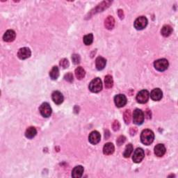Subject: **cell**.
I'll use <instances>...</instances> for the list:
<instances>
[{"mask_svg": "<svg viewBox=\"0 0 178 178\" xmlns=\"http://www.w3.org/2000/svg\"><path fill=\"white\" fill-rule=\"evenodd\" d=\"M155 138V134L152 130L145 129L141 133V142L146 146L151 144Z\"/></svg>", "mask_w": 178, "mask_h": 178, "instance_id": "obj_1", "label": "cell"}, {"mask_svg": "<svg viewBox=\"0 0 178 178\" xmlns=\"http://www.w3.org/2000/svg\"><path fill=\"white\" fill-rule=\"evenodd\" d=\"M89 90L93 93H99L102 89V82L100 78H95L89 83Z\"/></svg>", "mask_w": 178, "mask_h": 178, "instance_id": "obj_2", "label": "cell"}, {"mask_svg": "<svg viewBox=\"0 0 178 178\" xmlns=\"http://www.w3.org/2000/svg\"><path fill=\"white\" fill-rule=\"evenodd\" d=\"M169 66L168 60L165 59V58H161V59H158L155 61L154 66L155 68L159 72L165 71L166 70L168 69Z\"/></svg>", "mask_w": 178, "mask_h": 178, "instance_id": "obj_3", "label": "cell"}, {"mask_svg": "<svg viewBox=\"0 0 178 178\" xmlns=\"http://www.w3.org/2000/svg\"><path fill=\"white\" fill-rule=\"evenodd\" d=\"M144 121V113L138 108H136L133 113V122L136 125H141Z\"/></svg>", "mask_w": 178, "mask_h": 178, "instance_id": "obj_4", "label": "cell"}, {"mask_svg": "<svg viewBox=\"0 0 178 178\" xmlns=\"http://www.w3.org/2000/svg\"><path fill=\"white\" fill-rule=\"evenodd\" d=\"M39 111L42 116L44 118H48L52 114V108L50 105L47 102H44L40 105V108H39Z\"/></svg>", "mask_w": 178, "mask_h": 178, "instance_id": "obj_5", "label": "cell"}, {"mask_svg": "<svg viewBox=\"0 0 178 178\" xmlns=\"http://www.w3.org/2000/svg\"><path fill=\"white\" fill-rule=\"evenodd\" d=\"M150 97V93L147 90H142L138 92L136 95V100L140 104H145L148 101Z\"/></svg>", "mask_w": 178, "mask_h": 178, "instance_id": "obj_6", "label": "cell"}, {"mask_svg": "<svg viewBox=\"0 0 178 178\" xmlns=\"http://www.w3.org/2000/svg\"><path fill=\"white\" fill-rule=\"evenodd\" d=\"M147 19L144 16H141L136 19L134 22V27L137 30L145 29L147 25Z\"/></svg>", "mask_w": 178, "mask_h": 178, "instance_id": "obj_7", "label": "cell"}, {"mask_svg": "<svg viewBox=\"0 0 178 178\" xmlns=\"http://www.w3.org/2000/svg\"><path fill=\"white\" fill-rule=\"evenodd\" d=\"M144 157H145V153L143 150L139 147V148L136 149L134 152L132 159L134 162L138 163L141 162L142 160L143 159Z\"/></svg>", "mask_w": 178, "mask_h": 178, "instance_id": "obj_8", "label": "cell"}, {"mask_svg": "<svg viewBox=\"0 0 178 178\" xmlns=\"http://www.w3.org/2000/svg\"><path fill=\"white\" fill-rule=\"evenodd\" d=\"M127 97H125V95L118 94L114 97V102H115V104L117 107L121 108L124 107L127 104Z\"/></svg>", "mask_w": 178, "mask_h": 178, "instance_id": "obj_9", "label": "cell"}, {"mask_svg": "<svg viewBox=\"0 0 178 178\" xmlns=\"http://www.w3.org/2000/svg\"><path fill=\"white\" fill-rule=\"evenodd\" d=\"M101 140V135L97 131L92 132L88 136V141L91 144L96 145Z\"/></svg>", "mask_w": 178, "mask_h": 178, "instance_id": "obj_10", "label": "cell"}, {"mask_svg": "<svg viewBox=\"0 0 178 178\" xmlns=\"http://www.w3.org/2000/svg\"><path fill=\"white\" fill-rule=\"evenodd\" d=\"M31 54H32V52H31L30 49L28 48V47H22V48L19 49L18 52V57L22 60L29 58L31 57Z\"/></svg>", "mask_w": 178, "mask_h": 178, "instance_id": "obj_11", "label": "cell"}, {"mask_svg": "<svg viewBox=\"0 0 178 178\" xmlns=\"http://www.w3.org/2000/svg\"><path fill=\"white\" fill-rule=\"evenodd\" d=\"M52 98L55 104L58 105L62 104L64 100V97L62 93L58 91L53 92V93L52 95Z\"/></svg>", "mask_w": 178, "mask_h": 178, "instance_id": "obj_12", "label": "cell"}, {"mask_svg": "<svg viewBox=\"0 0 178 178\" xmlns=\"http://www.w3.org/2000/svg\"><path fill=\"white\" fill-rule=\"evenodd\" d=\"M163 97V93L159 88H155L152 91L151 93H150V97L154 101H159V100L162 98Z\"/></svg>", "mask_w": 178, "mask_h": 178, "instance_id": "obj_13", "label": "cell"}, {"mask_svg": "<svg viewBox=\"0 0 178 178\" xmlns=\"http://www.w3.org/2000/svg\"><path fill=\"white\" fill-rule=\"evenodd\" d=\"M15 32H14L13 30H8L7 32H6V33L4 34L3 36V39L5 42H8V43H11V42H13L15 38Z\"/></svg>", "mask_w": 178, "mask_h": 178, "instance_id": "obj_14", "label": "cell"}, {"mask_svg": "<svg viewBox=\"0 0 178 178\" xmlns=\"http://www.w3.org/2000/svg\"><path fill=\"white\" fill-rule=\"evenodd\" d=\"M83 167L82 166H77L74 167L72 171V176L74 178H80L83 173Z\"/></svg>", "mask_w": 178, "mask_h": 178, "instance_id": "obj_15", "label": "cell"}, {"mask_svg": "<svg viewBox=\"0 0 178 178\" xmlns=\"http://www.w3.org/2000/svg\"><path fill=\"white\" fill-rule=\"evenodd\" d=\"M166 153V147L163 144H158L155 147V154L159 157H162Z\"/></svg>", "mask_w": 178, "mask_h": 178, "instance_id": "obj_16", "label": "cell"}, {"mask_svg": "<svg viewBox=\"0 0 178 178\" xmlns=\"http://www.w3.org/2000/svg\"><path fill=\"white\" fill-rule=\"evenodd\" d=\"M106 64H107V61L104 58H103L102 57H98L96 58L95 61V66L96 68L98 70H102L104 68V67L106 66Z\"/></svg>", "mask_w": 178, "mask_h": 178, "instance_id": "obj_17", "label": "cell"}, {"mask_svg": "<svg viewBox=\"0 0 178 178\" xmlns=\"http://www.w3.org/2000/svg\"><path fill=\"white\" fill-rule=\"evenodd\" d=\"M115 150V147H114L113 144L111 143H107L104 145V147H103V153L106 155H112Z\"/></svg>", "mask_w": 178, "mask_h": 178, "instance_id": "obj_18", "label": "cell"}, {"mask_svg": "<svg viewBox=\"0 0 178 178\" xmlns=\"http://www.w3.org/2000/svg\"><path fill=\"white\" fill-rule=\"evenodd\" d=\"M115 25V19L112 16H108L104 20V26L107 29H112Z\"/></svg>", "mask_w": 178, "mask_h": 178, "instance_id": "obj_19", "label": "cell"}, {"mask_svg": "<svg viewBox=\"0 0 178 178\" xmlns=\"http://www.w3.org/2000/svg\"><path fill=\"white\" fill-rule=\"evenodd\" d=\"M37 134V130L35 127H30L29 128H27V129L25 132V136L27 138H33V137H35V136Z\"/></svg>", "mask_w": 178, "mask_h": 178, "instance_id": "obj_20", "label": "cell"}, {"mask_svg": "<svg viewBox=\"0 0 178 178\" xmlns=\"http://www.w3.org/2000/svg\"><path fill=\"white\" fill-rule=\"evenodd\" d=\"M172 32V28L168 24L164 25L161 30V33L164 37H168Z\"/></svg>", "mask_w": 178, "mask_h": 178, "instance_id": "obj_21", "label": "cell"}, {"mask_svg": "<svg viewBox=\"0 0 178 178\" xmlns=\"http://www.w3.org/2000/svg\"><path fill=\"white\" fill-rule=\"evenodd\" d=\"M75 76L77 78V79H82L83 77H85L86 72L84 69H83L82 67H78V68H76L75 70Z\"/></svg>", "mask_w": 178, "mask_h": 178, "instance_id": "obj_22", "label": "cell"}, {"mask_svg": "<svg viewBox=\"0 0 178 178\" xmlns=\"http://www.w3.org/2000/svg\"><path fill=\"white\" fill-rule=\"evenodd\" d=\"M49 76L50 78L53 80H56L58 79V76H59V70L57 66H54L49 72Z\"/></svg>", "mask_w": 178, "mask_h": 178, "instance_id": "obj_23", "label": "cell"}, {"mask_svg": "<svg viewBox=\"0 0 178 178\" xmlns=\"http://www.w3.org/2000/svg\"><path fill=\"white\" fill-rule=\"evenodd\" d=\"M104 84H105V87L107 88H111V87H112L113 84V77H111V75L108 74L105 77Z\"/></svg>", "mask_w": 178, "mask_h": 178, "instance_id": "obj_24", "label": "cell"}, {"mask_svg": "<svg viewBox=\"0 0 178 178\" xmlns=\"http://www.w3.org/2000/svg\"><path fill=\"white\" fill-rule=\"evenodd\" d=\"M83 40L86 45H90L93 41V35L92 33H89V34L84 36Z\"/></svg>", "mask_w": 178, "mask_h": 178, "instance_id": "obj_25", "label": "cell"}, {"mask_svg": "<svg viewBox=\"0 0 178 178\" xmlns=\"http://www.w3.org/2000/svg\"><path fill=\"white\" fill-rule=\"evenodd\" d=\"M133 152V146L132 144H128L127 146L125 147V152L123 153V156L125 158H128L130 157L131 154H132Z\"/></svg>", "mask_w": 178, "mask_h": 178, "instance_id": "obj_26", "label": "cell"}, {"mask_svg": "<svg viewBox=\"0 0 178 178\" xmlns=\"http://www.w3.org/2000/svg\"><path fill=\"white\" fill-rule=\"evenodd\" d=\"M124 121L126 124H129L131 121V111L130 110H126L124 113Z\"/></svg>", "mask_w": 178, "mask_h": 178, "instance_id": "obj_27", "label": "cell"}, {"mask_svg": "<svg viewBox=\"0 0 178 178\" xmlns=\"http://www.w3.org/2000/svg\"><path fill=\"white\" fill-rule=\"evenodd\" d=\"M60 66L63 68H67L69 66V61L66 58H63L60 61Z\"/></svg>", "mask_w": 178, "mask_h": 178, "instance_id": "obj_28", "label": "cell"}, {"mask_svg": "<svg viewBox=\"0 0 178 178\" xmlns=\"http://www.w3.org/2000/svg\"><path fill=\"white\" fill-rule=\"evenodd\" d=\"M72 61H73V63L74 64L79 63H80V60H81L79 55L76 54H73V55H72Z\"/></svg>", "mask_w": 178, "mask_h": 178, "instance_id": "obj_29", "label": "cell"}, {"mask_svg": "<svg viewBox=\"0 0 178 178\" xmlns=\"http://www.w3.org/2000/svg\"><path fill=\"white\" fill-rule=\"evenodd\" d=\"M64 79H65L67 82H73V75H72V73H68L65 75Z\"/></svg>", "mask_w": 178, "mask_h": 178, "instance_id": "obj_30", "label": "cell"}, {"mask_svg": "<svg viewBox=\"0 0 178 178\" xmlns=\"http://www.w3.org/2000/svg\"><path fill=\"white\" fill-rule=\"evenodd\" d=\"M125 137L124 136H121L120 137L117 139V144L118 145V146H121V145L122 143H125Z\"/></svg>", "mask_w": 178, "mask_h": 178, "instance_id": "obj_31", "label": "cell"}, {"mask_svg": "<svg viewBox=\"0 0 178 178\" xmlns=\"http://www.w3.org/2000/svg\"><path fill=\"white\" fill-rule=\"evenodd\" d=\"M113 129L114 131H118L120 128V123L118 121H115L113 123Z\"/></svg>", "mask_w": 178, "mask_h": 178, "instance_id": "obj_32", "label": "cell"}, {"mask_svg": "<svg viewBox=\"0 0 178 178\" xmlns=\"http://www.w3.org/2000/svg\"><path fill=\"white\" fill-rule=\"evenodd\" d=\"M118 15L120 18H121V19H123L124 18V14H123V11H122V10H118Z\"/></svg>", "mask_w": 178, "mask_h": 178, "instance_id": "obj_33", "label": "cell"}]
</instances>
